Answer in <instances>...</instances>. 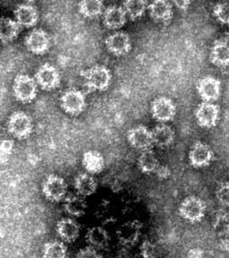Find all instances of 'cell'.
<instances>
[{
	"label": "cell",
	"instance_id": "cell-1",
	"mask_svg": "<svg viewBox=\"0 0 229 258\" xmlns=\"http://www.w3.org/2000/svg\"><path fill=\"white\" fill-rule=\"evenodd\" d=\"M85 86L90 91L106 90L111 83V73L104 66H94L81 72Z\"/></svg>",
	"mask_w": 229,
	"mask_h": 258
},
{
	"label": "cell",
	"instance_id": "cell-2",
	"mask_svg": "<svg viewBox=\"0 0 229 258\" xmlns=\"http://www.w3.org/2000/svg\"><path fill=\"white\" fill-rule=\"evenodd\" d=\"M206 210L205 202L195 196H190L184 199L179 208L180 216L191 223L201 222L206 215Z\"/></svg>",
	"mask_w": 229,
	"mask_h": 258
},
{
	"label": "cell",
	"instance_id": "cell-3",
	"mask_svg": "<svg viewBox=\"0 0 229 258\" xmlns=\"http://www.w3.org/2000/svg\"><path fill=\"white\" fill-rule=\"evenodd\" d=\"M38 93V85L35 80L27 75L16 76L14 83V95L18 101L30 103L35 99Z\"/></svg>",
	"mask_w": 229,
	"mask_h": 258
},
{
	"label": "cell",
	"instance_id": "cell-4",
	"mask_svg": "<svg viewBox=\"0 0 229 258\" xmlns=\"http://www.w3.org/2000/svg\"><path fill=\"white\" fill-rule=\"evenodd\" d=\"M8 132L17 139H27L33 132V121L27 113L16 111L7 122Z\"/></svg>",
	"mask_w": 229,
	"mask_h": 258
},
{
	"label": "cell",
	"instance_id": "cell-5",
	"mask_svg": "<svg viewBox=\"0 0 229 258\" xmlns=\"http://www.w3.org/2000/svg\"><path fill=\"white\" fill-rule=\"evenodd\" d=\"M42 192L50 202H61L66 197L67 185L63 178L56 174H50L43 181Z\"/></svg>",
	"mask_w": 229,
	"mask_h": 258
},
{
	"label": "cell",
	"instance_id": "cell-6",
	"mask_svg": "<svg viewBox=\"0 0 229 258\" xmlns=\"http://www.w3.org/2000/svg\"><path fill=\"white\" fill-rule=\"evenodd\" d=\"M143 228V223L140 221H129L117 229L116 237L121 244L129 247L134 246L139 241Z\"/></svg>",
	"mask_w": 229,
	"mask_h": 258
},
{
	"label": "cell",
	"instance_id": "cell-7",
	"mask_svg": "<svg viewBox=\"0 0 229 258\" xmlns=\"http://www.w3.org/2000/svg\"><path fill=\"white\" fill-rule=\"evenodd\" d=\"M35 82L45 90L56 89L60 85V76L55 67L46 63L40 66L35 74Z\"/></svg>",
	"mask_w": 229,
	"mask_h": 258
},
{
	"label": "cell",
	"instance_id": "cell-8",
	"mask_svg": "<svg viewBox=\"0 0 229 258\" xmlns=\"http://www.w3.org/2000/svg\"><path fill=\"white\" fill-rule=\"evenodd\" d=\"M60 106L68 114L79 115L86 106V99L78 90H67L60 96Z\"/></svg>",
	"mask_w": 229,
	"mask_h": 258
},
{
	"label": "cell",
	"instance_id": "cell-9",
	"mask_svg": "<svg viewBox=\"0 0 229 258\" xmlns=\"http://www.w3.org/2000/svg\"><path fill=\"white\" fill-rule=\"evenodd\" d=\"M153 117L160 122H169L176 115V106L172 99L160 96L153 101L150 106Z\"/></svg>",
	"mask_w": 229,
	"mask_h": 258
},
{
	"label": "cell",
	"instance_id": "cell-10",
	"mask_svg": "<svg viewBox=\"0 0 229 258\" xmlns=\"http://www.w3.org/2000/svg\"><path fill=\"white\" fill-rule=\"evenodd\" d=\"M25 45L31 53L41 55L49 49V35L42 29H33L26 37Z\"/></svg>",
	"mask_w": 229,
	"mask_h": 258
},
{
	"label": "cell",
	"instance_id": "cell-11",
	"mask_svg": "<svg viewBox=\"0 0 229 258\" xmlns=\"http://www.w3.org/2000/svg\"><path fill=\"white\" fill-rule=\"evenodd\" d=\"M213 159V150L205 143L196 141L190 150L189 160L192 166L200 168L209 166Z\"/></svg>",
	"mask_w": 229,
	"mask_h": 258
},
{
	"label": "cell",
	"instance_id": "cell-12",
	"mask_svg": "<svg viewBox=\"0 0 229 258\" xmlns=\"http://www.w3.org/2000/svg\"><path fill=\"white\" fill-rule=\"evenodd\" d=\"M197 122L204 128H213L219 122V107L213 103L203 102L195 111Z\"/></svg>",
	"mask_w": 229,
	"mask_h": 258
},
{
	"label": "cell",
	"instance_id": "cell-13",
	"mask_svg": "<svg viewBox=\"0 0 229 258\" xmlns=\"http://www.w3.org/2000/svg\"><path fill=\"white\" fill-rule=\"evenodd\" d=\"M197 90L204 102L213 103L219 99L221 92V85L219 80L213 76H206L199 80Z\"/></svg>",
	"mask_w": 229,
	"mask_h": 258
},
{
	"label": "cell",
	"instance_id": "cell-14",
	"mask_svg": "<svg viewBox=\"0 0 229 258\" xmlns=\"http://www.w3.org/2000/svg\"><path fill=\"white\" fill-rule=\"evenodd\" d=\"M128 141L135 149L145 151L153 146L151 131L143 125H137L128 132Z\"/></svg>",
	"mask_w": 229,
	"mask_h": 258
},
{
	"label": "cell",
	"instance_id": "cell-15",
	"mask_svg": "<svg viewBox=\"0 0 229 258\" xmlns=\"http://www.w3.org/2000/svg\"><path fill=\"white\" fill-rule=\"evenodd\" d=\"M105 45L110 53L116 56L125 55L131 49L130 36L124 32H116L110 34L105 40Z\"/></svg>",
	"mask_w": 229,
	"mask_h": 258
},
{
	"label": "cell",
	"instance_id": "cell-16",
	"mask_svg": "<svg viewBox=\"0 0 229 258\" xmlns=\"http://www.w3.org/2000/svg\"><path fill=\"white\" fill-rule=\"evenodd\" d=\"M80 224L73 218L60 219L57 222L56 232L63 242L71 243L75 242L80 235Z\"/></svg>",
	"mask_w": 229,
	"mask_h": 258
},
{
	"label": "cell",
	"instance_id": "cell-17",
	"mask_svg": "<svg viewBox=\"0 0 229 258\" xmlns=\"http://www.w3.org/2000/svg\"><path fill=\"white\" fill-rule=\"evenodd\" d=\"M149 16L160 23L168 24L173 19V11L172 5L166 0L153 1L148 6Z\"/></svg>",
	"mask_w": 229,
	"mask_h": 258
},
{
	"label": "cell",
	"instance_id": "cell-18",
	"mask_svg": "<svg viewBox=\"0 0 229 258\" xmlns=\"http://www.w3.org/2000/svg\"><path fill=\"white\" fill-rule=\"evenodd\" d=\"M126 21V13L122 7L111 6L103 13V25L108 29H119L125 25Z\"/></svg>",
	"mask_w": 229,
	"mask_h": 258
},
{
	"label": "cell",
	"instance_id": "cell-19",
	"mask_svg": "<svg viewBox=\"0 0 229 258\" xmlns=\"http://www.w3.org/2000/svg\"><path fill=\"white\" fill-rule=\"evenodd\" d=\"M17 23L20 27H34L39 20V13L35 7L28 4H22L14 11Z\"/></svg>",
	"mask_w": 229,
	"mask_h": 258
},
{
	"label": "cell",
	"instance_id": "cell-20",
	"mask_svg": "<svg viewBox=\"0 0 229 258\" xmlns=\"http://www.w3.org/2000/svg\"><path fill=\"white\" fill-rule=\"evenodd\" d=\"M228 38H221L216 40L210 53V60L213 64L220 68L228 66Z\"/></svg>",
	"mask_w": 229,
	"mask_h": 258
},
{
	"label": "cell",
	"instance_id": "cell-21",
	"mask_svg": "<svg viewBox=\"0 0 229 258\" xmlns=\"http://www.w3.org/2000/svg\"><path fill=\"white\" fill-rule=\"evenodd\" d=\"M63 208L65 212L73 217H82L85 215L88 204L85 199L79 195H68L64 198Z\"/></svg>",
	"mask_w": 229,
	"mask_h": 258
},
{
	"label": "cell",
	"instance_id": "cell-22",
	"mask_svg": "<svg viewBox=\"0 0 229 258\" xmlns=\"http://www.w3.org/2000/svg\"><path fill=\"white\" fill-rule=\"evenodd\" d=\"M73 185L77 195L83 197L92 196L97 189V180L87 172H80L77 174L73 180Z\"/></svg>",
	"mask_w": 229,
	"mask_h": 258
},
{
	"label": "cell",
	"instance_id": "cell-23",
	"mask_svg": "<svg viewBox=\"0 0 229 258\" xmlns=\"http://www.w3.org/2000/svg\"><path fill=\"white\" fill-rule=\"evenodd\" d=\"M83 166L88 173L97 174L103 171L105 163L103 155L96 151H89L83 154Z\"/></svg>",
	"mask_w": 229,
	"mask_h": 258
},
{
	"label": "cell",
	"instance_id": "cell-24",
	"mask_svg": "<svg viewBox=\"0 0 229 258\" xmlns=\"http://www.w3.org/2000/svg\"><path fill=\"white\" fill-rule=\"evenodd\" d=\"M89 246L95 248H104L110 242V235L102 227H93L87 231L85 235Z\"/></svg>",
	"mask_w": 229,
	"mask_h": 258
},
{
	"label": "cell",
	"instance_id": "cell-25",
	"mask_svg": "<svg viewBox=\"0 0 229 258\" xmlns=\"http://www.w3.org/2000/svg\"><path fill=\"white\" fill-rule=\"evenodd\" d=\"M20 27L16 20L4 17L0 19V40L3 42H12L20 32Z\"/></svg>",
	"mask_w": 229,
	"mask_h": 258
},
{
	"label": "cell",
	"instance_id": "cell-26",
	"mask_svg": "<svg viewBox=\"0 0 229 258\" xmlns=\"http://www.w3.org/2000/svg\"><path fill=\"white\" fill-rule=\"evenodd\" d=\"M153 145L160 147H166L173 144L174 140V132L170 126L159 124L151 131Z\"/></svg>",
	"mask_w": 229,
	"mask_h": 258
},
{
	"label": "cell",
	"instance_id": "cell-27",
	"mask_svg": "<svg viewBox=\"0 0 229 258\" xmlns=\"http://www.w3.org/2000/svg\"><path fill=\"white\" fill-rule=\"evenodd\" d=\"M137 165L140 171L147 174L156 172L160 166L159 159L157 158L155 152L151 149L145 150L142 152L137 160Z\"/></svg>",
	"mask_w": 229,
	"mask_h": 258
},
{
	"label": "cell",
	"instance_id": "cell-28",
	"mask_svg": "<svg viewBox=\"0 0 229 258\" xmlns=\"http://www.w3.org/2000/svg\"><path fill=\"white\" fill-rule=\"evenodd\" d=\"M149 4L145 0H127L123 2V10L131 20H136L143 16Z\"/></svg>",
	"mask_w": 229,
	"mask_h": 258
},
{
	"label": "cell",
	"instance_id": "cell-29",
	"mask_svg": "<svg viewBox=\"0 0 229 258\" xmlns=\"http://www.w3.org/2000/svg\"><path fill=\"white\" fill-rule=\"evenodd\" d=\"M42 258H67V248L64 242L53 240L44 245Z\"/></svg>",
	"mask_w": 229,
	"mask_h": 258
},
{
	"label": "cell",
	"instance_id": "cell-30",
	"mask_svg": "<svg viewBox=\"0 0 229 258\" xmlns=\"http://www.w3.org/2000/svg\"><path fill=\"white\" fill-rule=\"evenodd\" d=\"M79 12L85 18H97L103 13V2L100 0H84L79 4Z\"/></svg>",
	"mask_w": 229,
	"mask_h": 258
},
{
	"label": "cell",
	"instance_id": "cell-31",
	"mask_svg": "<svg viewBox=\"0 0 229 258\" xmlns=\"http://www.w3.org/2000/svg\"><path fill=\"white\" fill-rule=\"evenodd\" d=\"M229 4L227 1L218 3L213 8V16L219 23L227 25L229 22Z\"/></svg>",
	"mask_w": 229,
	"mask_h": 258
},
{
	"label": "cell",
	"instance_id": "cell-32",
	"mask_svg": "<svg viewBox=\"0 0 229 258\" xmlns=\"http://www.w3.org/2000/svg\"><path fill=\"white\" fill-rule=\"evenodd\" d=\"M140 255L142 258H159V249L156 245L149 240H145L140 245Z\"/></svg>",
	"mask_w": 229,
	"mask_h": 258
},
{
	"label": "cell",
	"instance_id": "cell-33",
	"mask_svg": "<svg viewBox=\"0 0 229 258\" xmlns=\"http://www.w3.org/2000/svg\"><path fill=\"white\" fill-rule=\"evenodd\" d=\"M216 198L221 205L224 207L228 206V183L226 181L220 183L218 185L216 190Z\"/></svg>",
	"mask_w": 229,
	"mask_h": 258
},
{
	"label": "cell",
	"instance_id": "cell-34",
	"mask_svg": "<svg viewBox=\"0 0 229 258\" xmlns=\"http://www.w3.org/2000/svg\"><path fill=\"white\" fill-rule=\"evenodd\" d=\"M75 258H103L97 248H93L91 246H87L81 248L77 254Z\"/></svg>",
	"mask_w": 229,
	"mask_h": 258
},
{
	"label": "cell",
	"instance_id": "cell-35",
	"mask_svg": "<svg viewBox=\"0 0 229 258\" xmlns=\"http://www.w3.org/2000/svg\"><path fill=\"white\" fill-rule=\"evenodd\" d=\"M14 147V143L11 140H4L2 143L0 144V152L5 154H8L10 153L11 151L13 150Z\"/></svg>",
	"mask_w": 229,
	"mask_h": 258
},
{
	"label": "cell",
	"instance_id": "cell-36",
	"mask_svg": "<svg viewBox=\"0 0 229 258\" xmlns=\"http://www.w3.org/2000/svg\"><path fill=\"white\" fill-rule=\"evenodd\" d=\"M173 3L175 4L176 7L181 10H186L192 2L189 0H180V1H173Z\"/></svg>",
	"mask_w": 229,
	"mask_h": 258
},
{
	"label": "cell",
	"instance_id": "cell-37",
	"mask_svg": "<svg viewBox=\"0 0 229 258\" xmlns=\"http://www.w3.org/2000/svg\"><path fill=\"white\" fill-rule=\"evenodd\" d=\"M159 174L158 175L163 176L164 178L166 177V176L169 175L170 171L168 169L166 168V167H164V166H160L159 169L157 170V172Z\"/></svg>",
	"mask_w": 229,
	"mask_h": 258
}]
</instances>
